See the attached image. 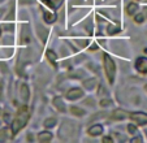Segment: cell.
Segmentation results:
<instances>
[{"instance_id": "obj_7", "label": "cell", "mask_w": 147, "mask_h": 143, "mask_svg": "<svg viewBox=\"0 0 147 143\" xmlns=\"http://www.w3.org/2000/svg\"><path fill=\"white\" fill-rule=\"evenodd\" d=\"M20 95H21V99H22L24 102H28V100H29L30 92H29L28 85H25V83H22V85H21V87H20Z\"/></svg>"}, {"instance_id": "obj_3", "label": "cell", "mask_w": 147, "mask_h": 143, "mask_svg": "<svg viewBox=\"0 0 147 143\" xmlns=\"http://www.w3.org/2000/svg\"><path fill=\"white\" fill-rule=\"evenodd\" d=\"M131 120L137 122L138 125H146L147 124V113L144 112H136L130 116Z\"/></svg>"}, {"instance_id": "obj_4", "label": "cell", "mask_w": 147, "mask_h": 143, "mask_svg": "<svg viewBox=\"0 0 147 143\" xmlns=\"http://www.w3.org/2000/svg\"><path fill=\"white\" fill-rule=\"evenodd\" d=\"M74 132V127H73V125L70 124L69 121H67L63 126H61L60 129V138L61 139H67V135L68 134H72V133Z\"/></svg>"}, {"instance_id": "obj_18", "label": "cell", "mask_w": 147, "mask_h": 143, "mask_svg": "<svg viewBox=\"0 0 147 143\" xmlns=\"http://www.w3.org/2000/svg\"><path fill=\"white\" fill-rule=\"evenodd\" d=\"M70 111H72V113L73 115H76V116H83L85 115V111L81 109V108H78V107H72L70 108Z\"/></svg>"}, {"instance_id": "obj_28", "label": "cell", "mask_w": 147, "mask_h": 143, "mask_svg": "<svg viewBox=\"0 0 147 143\" xmlns=\"http://www.w3.org/2000/svg\"><path fill=\"white\" fill-rule=\"evenodd\" d=\"M1 88L3 87H1V85H0V96H1Z\"/></svg>"}, {"instance_id": "obj_12", "label": "cell", "mask_w": 147, "mask_h": 143, "mask_svg": "<svg viewBox=\"0 0 147 143\" xmlns=\"http://www.w3.org/2000/svg\"><path fill=\"white\" fill-rule=\"evenodd\" d=\"M43 17H45V21L48 22V24H52V22L56 20V16L53 13H51V12H45V13H43Z\"/></svg>"}, {"instance_id": "obj_23", "label": "cell", "mask_w": 147, "mask_h": 143, "mask_svg": "<svg viewBox=\"0 0 147 143\" xmlns=\"http://www.w3.org/2000/svg\"><path fill=\"white\" fill-rule=\"evenodd\" d=\"M128 130H129V133H131V134H137V127L134 126V125H129Z\"/></svg>"}, {"instance_id": "obj_24", "label": "cell", "mask_w": 147, "mask_h": 143, "mask_svg": "<svg viewBox=\"0 0 147 143\" xmlns=\"http://www.w3.org/2000/svg\"><path fill=\"white\" fill-rule=\"evenodd\" d=\"M131 142H142V138H133Z\"/></svg>"}, {"instance_id": "obj_21", "label": "cell", "mask_w": 147, "mask_h": 143, "mask_svg": "<svg viewBox=\"0 0 147 143\" xmlns=\"http://www.w3.org/2000/svg\"><path fill=\"white\" fill-rule=\"evenodd\" d=\"M134 21L138 22V24H142V22L144 21V16H143V14H137L136 18H134Z\"/></svg>"}, {"instance_id": "obj_22", "label": "cell", "mask_w": 147, "mask_h": 143, "mask_svg": "<svg viewBox=\"0 0 147 143\" xmlns=\"http://www.w3.org/2000/svg\"><path fill=\"white\" fill-rule=\"evenodd\" d=\"M112 104V102L109 99H103L102 102H100V105L102 107H108V105H111Z\"/></svg>"}, {"instance_id": "obj_2", "label": "cell", "mask_w": 147, "mask_h": 143, "mask_svg": "<svg viewBox=\"0 0 147 143\" xmlns=\"http://www.w3.org/2000/svg\"><path fill=\"white\" fill-rule=\"evenodd\" d=\"M104 69H106V74L108 77L109 82L113 83L115 74H116V65H115L113 60L108 55H104Z\"/></svg>"}, {"instance_id": "obj_20", "label": "cell", "mask_w": 147, "mask_h": 143, "mask_svg": "<svg viewBox=\"0 0 147 143\" xmlns=\"http://www.w3.org/2000/svg\"><path fill=\"white\" fill-rule=\"evenodd\" d=\"M108 34H115V33H117V31H119V26H108Z\"/></svg>"}, {"instance_id": "obj_5", "label": "cell", "mask_w": 147, "mask_h": 143, "mask_svg": "<svg viewBox=\"0 0 147 143\" xmlns=\"http://www.w3.org/2000/svg\"><path fill=\"white\" fill-rule=\"evenodd\" d=\"M136 69L142 73V74H146L147 73V57H138L136 61Z\"/></svg>"}, {"instance_id": "obj_16", "label": "cell", "mask_w": 147, "mask_h": 143, "mask_svg": "<svg viewBox=\"0 0 147 143\" xmlns=\"http://www.w3.org/2000/svg\"><path fill=\"white\" fill-rule=\"evenodd\" d=\"M46 56H47V59L51 61V63H55V61L57 60V56H56V53L53 52V51H51V50H48V51H47Z\"/></svg>"}, {"instance_id": "obj_25", "label": "cell", "mask_w": 147, "mask_h": 143, "mask_svg": "<svg viewBox=\"0 0 147 143\" xmlns=\"http://www.w3.org/2000/svg\"><path fill=\"white\" fill-rule=\"evenodd\" d=\"M13 29V25H5V30H12Z\"/></svg>"}, {"instance_id": "obj_8", "label": "cell", "mask_w": 147, "mask_h": 143, "mask_svg": "<svg viewBox=\"0 0 147 143\" xmlns=\"http://www.w3.org/2000/svg\"><path fill=\"white\" fill-rule=\"evenodd\" d=\"M103 133V126L102 125H92L91 127L89 129V134L95 137V135H99Z\"/></svg>"}, {"instance_id": "obj_9", "label": "cell", "mask_w": 147, "mask_h": 143, "mask_svg": "<svg viewBox=\"0 0 147 143\" xmlns=\"http://www.w3.org/2000/svg\"><path fill=\"white\" fill-rule=\"evenodd\" d=\"M126 117V112H124L122 109H115L112 112V118L113 120H124Z\"/></svg>"}, {"instance_id": "obj_29", "label": "cell", "mask_w": 147, "mask_h": 143, "mask_svg": "<svg viewBox=\"0 0 147 143\" xmlns=\"http://www.w3.org/2000/svg\"><path fill=\"white\" fill-rule=\"evenodd\" d=\"M0 35H1V29H0Z\"/></svg>"}, {"instance_id": "obj_13", "label": "cell", "mask_w": 147, "mask_h": 143, "mask_svg": "<svg viewBox=\"0 0 147 143\" xmlns=\"http://www.w3.org/2000/svg\"><path fill=\"white\" fill-rule=\"evenodd\" d=\"M63 3H64V0H48V4H50L51 8H53V9L60 8Z\"/></svg>"}, {"instance_id": "obj_31", "label": "cell", "mask_w": 147, "mask_h": 143, "mask_svg": "<svg viewBox=\"0 0 147 143\" xmlns=\"http://www.w3.org/2000/svg\"><path fill=\"white\" fill-rule=\"evenodd\" d=\"M0 113H1V111H0Z\"/></svg>"}, {"instance_id": "obj_10", "label": "cell", "mask_w": 147, "mask_h": 143, "mask_svg": "<svg viewBox=\"0 0 147 143\" xmlns=\"http://www.w3.org/2000/svg\"><path fill=\"white\" fill-rule=\"evenodd\" d=\"M38 139L40 140V142H50V140L52 139V134H51L50 132H42V133H39Z\"/></svg>"}, {"instance_id": "obj_27", "label": "cell", "mask_w": 147, "mask_h": 143, "mask_svg": "<svg viewBox=\"0 0 147 143\" xmlns=\"http://www.w3.org/2000/svg\"><path fill=\"white\" fill-rule=\"evenodd\" d=\"M143 14H144V16L147 17V8H144V11H143Z\"/></svg>"}, {"instance_id": "obj_17", "label": "cell", "mask_w": 147, "mask_h": 143, "mask_svg": "<svg viewBox=\"0 0 147 143\" xmlns=\"http://www.w3.org/2000/svg\"><path fill=\"white\" fill-rule=\"evenodd\" d=\"M56 125V118L55 117H51V118H47L45 121V126L46 127H53Z\"/></svg>"}, {"instance_id": "obj_26", "label": "cell", "mask_w": 147, "mask_h": 143, "mask_svg": "<svg viewBox=\"0 0 147 143\" xmlns=\"http://www.w3.org/2000/svg\"><path fill=\"white\" fill-rule=\"evenodd\" d=\"M103 142H112V139L107 137V138H104V139H103Z\"/></svg>"}, {"instance_id": "obj_14", "label": "cell", "mask_w": 147, "mask_h": 143, "mask_svg": "<svg viewBox=\"0 0 147 143\" xmlns=\"http://www.w3.org/2000/svg\"><path fill=\"white\" fill-rule=\"evenodd\" d=\"M137 11H138V5H137L136 3H130L128 5V8H126V12H128V14H134V13H137Z\"/></svg>"}, {"instance_id": "obj_11", "label": "cell", "mask_w": 147, "mask_h": 143, "mask_svg": "<svg viewBox=\"0 0 147 143\" xmlns=\"http://www.w3.org/2000/svg\"><path fill=\"white\" fill-rule=\"evenodd\" d=\"M53 105H55L60 112H65V104L61 98H55V99H53Z\"/></svg>"}, {"instance_id": "obj_1", "label": "cell", "mask_w": 147, "mask_h": 143, "mask_svg": "<svg viewBox=\"0 0 147 143\" xmlns=\"http://www.w3.org/2000/svg\"><path fill=\"white\" fill-rule=\"evenodd\" d=\"M28 120H29V113H28V111H26V107H24L20 109L17 117L12 121V127H11L12 134H17V133L26 125Z\"/></svg>"}, {"instance_id": "obj_30", "label": "cell", "mask_w": 147, "mask_h": 143, "mask_svg": "<svg viewBox=\"0 0 147 143\" xmlns=\"http://www.w3.org/2000/svg\"><path fill=\"white\" fill-rule=\"evenodd\" d=\"M146 91H147V86H146Z\"/></svg>"}, {"instance_id": "obj_19", "label": "cell", "mask_w": 147, "mask_h": 143, "mask_svg": "<svg viewBox=\"0 0 147 143\" xmlns=\"http://www.w3.org/2000/svg\"><path fill=\"white\" fill-rule=\"evenodd\" d=\"M9 130L8 129H3L0 130V140H5L7 138H9Z\"/></svg>"}, {"instance_id": "obj_6", "label": "cell", "mask_w": 147, "mask_h": 143, "mask_svg": "<svg viewBox=\"0 0 147 143\" xmlns=\"http://www.w3.org/2000/svg\"><path fill=\"white\" fill-rule=\"evenodd\" d=\"M82 95H83V91L81 90V88H72L70 91L67 92V99L76 100V99H80Z\"/></svg>"}, {"instance_id": "obj_15", "label": "cell", "mask_w": 147, "mask_h": 143, "mask_svg": "<svg viewBox=\"0 0 147 143\" xmlns=\"http://www.w3.org/2000/svg\"><path fill=\"white\" fill-rule=\"evenodd\" d=\"M95 85H96V81L95 80H89V81H85V82H83V86H85V88H87V90L94 88Z\"/></svg>"}]
</instances>
